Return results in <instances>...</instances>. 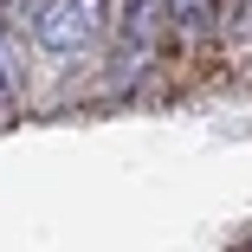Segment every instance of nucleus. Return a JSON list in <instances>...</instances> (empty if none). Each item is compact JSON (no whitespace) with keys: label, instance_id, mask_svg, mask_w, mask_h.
Returning <instances> with one entry per match:
<instances>
[{"label":"nucleus","instance_id":"obj_1","mask_svg":"<svg viewBox=\"0 0 252 252\" xmlns=\"http://www.w3.org/2000/svg\"><path fill=\"white\" fill-rule=\"evenodd\" d=\"M32 32H39L45 52L71 59V52H91L110 32V7L104 0H32Z\"/></svg>","mask_w":252,"mask_h":252},{"label":"nucleus","instance_id":"obj_2","mask_svg":"<svg viewBox=\"0 0 252 252\" xmlns=\"http://www.w3.org/2000/svg\"><path fill=\"white\" fill-rule=\"evenodd\" d=\"M162 26H168V0H123V20H117V32H123V45H117V65H123L129 78L149 65V52H156Z\"/></svg>","mask_w":252,"mask_h":252},{"label":"nucleus","instance_id":"obj_3","mask_svg":"<svg viewBox=\"0 0 252 252\" xmlns=\"http://www.w3.org/2000/svg\"><path fill=\"white\" fill-rule=\"evenodd\" d=\"M168 26L181 32V45L207 39V32L220 26V0H168Z\"/></svg>","mask_w":252,"mask_h":252},{"label":"nucleus","instance_id":"obj_4","mask_svg":"<svg viewBox=\"0 0 252 252\" xmlns=\"http://www.w3.org/2000/svg\"><path fill=\"white\" fill-rule=\"evenodd\" d=\"M246 13H252V0H220V20H226V26H233V20H246Z\"/></svg>","mask_w":252,"mask_h":252},{"label":"nucleus","instance_id":"obj_5","mask_svg":"<svg viewBox=\"0 0 252 252\" xmlns=\"http://www.w3.org/2000/svg\"><path fill=\"white\" fill-rule=\"evenodd\" d=\"M0 97H7V52H0Z\"/></svg>","mask_w":252,"mask_h":252}]
</instances>
